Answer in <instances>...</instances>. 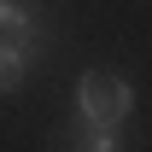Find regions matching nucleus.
Wrapping results in <instances>:
<instances>
[{
  "label": "nucleus",
  "instance_id": "7ed1b4c3",
  "mask_svg": "<svg viewBox=\"0 0 152 152\" xmlns=\"http://www.w3.org/2000/svg\"><path fill=\"white\" fill-rule=\"evenodd\" d=\"M41 29V12L29 0H0V41H18V35H35Z\"/></svg>",
  "mask_w": 152,
  "mask_h": 152
},
{
  "label": "nucleus",
  "instance_id": "f03ea898",
  "mask_svg": "<svg viewBox=\"0 0 152 152\" xmlns=\"http://www.w3.org/2000/svg\"><path fill=\"white\" fill-rule=\"evenodd\" d=\"M35 70V35H18V41H0V94L23 88V76Z\"/></svg>",
  "mask_w": 152,
  "mask_h": 152
},
{
  "label": "nucleus",
  "instance_id": "20e7f679",
  "mask_svg": "<svg viewBox=\"0 0 152 152\" xmlns=\"http://www.w3.org/2000/svg\"><path fill=\"white\" fill-rule=\"evenodd\" d=\"M76 152H123V140H117V129H88L76 140Z\"/></svg>",
  "mask_w": 152,
  "mask_h": 152
},
{
  "label": "nucleus",
  "instance_id": "f257e3e1",
  "mask_svg": "<svg viewBox=\"0 0 152 152\" xmlns=\"http://www.w3.org/2000/svg\"><path fill=\"white\" fill-rule=\"evenodd\" d=\"M76 117L82 129H117L134 117V88L129 76H111V70H88L76 82Z\"/></svg>",
  "mask_w": 152,
  "mask_h": 152
}]
</instances>
